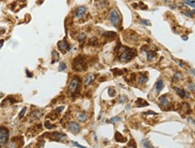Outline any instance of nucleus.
Returning <instances> with one entry per match:
<instances>
[{
  "label": "nucleus",
  "instance_id": "f257e3e1",
  "mask_svg": "<svg viewBox=\"0 0 195 148\" xmlns=\"http://www.w3.org/2000/svg\"><path fill=\"white\" fill-rule=\"evenodd\" d=\"M72 68L75 72H85L87 69V64L85 62V58L82 55H78L76 58L73 60L72 62Z\"/></svg>",
  "mask_w": 195,
  "mask_h": 148
},
{
  "label": "nucleus",
  "instance_id": "f03ea898",
  "mask_svg": "<svg viewBox=\"0 0 195 148\" xmlns=\"http://www.w3.org/2000/svg\"><path fill=\"white\" fill-rule=\"evenodd\" d=\"M136 54H137L136 50H132L129 47H123L122 52L119 55V60L122 62H130L131 59H133Z\"/></svg>",
  "mask_w": 195,
  "mask_h": 148
},
{
  "label": "nucleus",
  "instance_id": "7ed1b4c3",
  "mask_svg": "<svg viewBox=\"0 0 195 148\" xmlns=\"http://www.w3.org/2000/svg\"><path fill=\"white\" fill-rule=\"evenodd\" d=\"M81 82V79L78 76H75L73 79L71 80L70 83L68 85V90L70 94L72 95V97L76 95V93L77 92L78 88H79V85H80Z\"/></svg>",
  "mask_w": 195,
  "mask_h": 148
},
{
  "label": "nucleus",
  "instance_id": "20e7f679",
  "mask_svg": "<svg viewBox=\"0 0 195 148\" xmlns=\"http://www.w3.org/2000/svg\"><path fill=\"white\" fill-rule=\"evenodd\" d=\"M9 139V130L5 126H0V146H5Z\"/></svg>",
  "mask_w": 195,
  "mask_h": 148
},
{
  "label": "nucleus",
  "instance_id": "39448f33",
  "mask_svg": "<svg viewBox=\"0 0 195 148\" xmlns=\"http://www.w3.org/2000/svg\"><path fill=\"white\" fill-rule=\"evenodd\" d=\"M110 20L113 26H118V24L120 22V16H119V14H118V12L115 9H113L110 12Z\"/></svg>",
  "mask_w": 195,
  "mask_h": 148
},
{
  "label": "nucleus",
  "instance_id": "423d86ee",
  "mask_svg": "<svg viewBox=\"0 0 195 148\" xmlns=\"http://www.w3.org/2000/svg\"><path fill=\"white\" fill-rule=\"evenodd\" d=\"M67 129L70 131L71 133L73 134H78L79 131H80V126L78 125L77 123L74 122V121H71V122L68 123V125H67Z\"/></svg>",
  "mask_w": 195,
  "mask_h": 148
},
{
  "label": "nucleus",
  "instance_id": "0eeeda50",
  "mask_svg": "<svg viewBox=\"0 0 195 148\" xmlns=\"http://www.w3.org/2000/svg\"><path fill=\"white\" fill-rule=\"evenodd\" d=\"M66 134H62L60 132H53L51 134V140L53 141H57V142H61L63 141L65 138H66Z\"/></svg>",
  "mask_w": 195,
  "mask_h": 148
},
{
  "label": "nucleus",
  "instance_id": "6e6552de",
  "mask_svg": "<svg viewBox=\"0 0 195 148\" xmlns=\"http://www.w3.org/2000/svg\"><path fill=\"white\" fill-rule=\"evenodd\" d=\"M58 47L60 49V51H61L63 53H66L69 50V48H70V46H69V44H67V42H66V40H64V41H60V42H58Z\"/></svg>",
  "mask_w": 195,
  "mask_h": 148
},
{
  "label": "nucleus",
  "instance_id": "1a4fd4ad",
  "mask_svg": "<svg viewBox=\"0 0 195 148\" xmlns=\"http://www.w3.org/2000/svg\"><path fill=\"white\" fill-rule=\"evenodd\" d=\"M17 100H15L14 98L12 96H8V97L5 98V100H3V102L1 103V106H9V105H12L15 103Z\"/></svg>",
  "mask_w": 195,
  "mask_h": 148
},
{
  "label": "nucleus",
  "instance_id": "9d476101",
  "mask_svg": "<svg viewBox=\"0 0 195 148\" xmlns=\"http://www.w3.org/2000/svg\"><path fill=\"white\" fill-rule=\"evenodd\" d=\"M85 11H86V8L85 6H79L76 8V16L77 18H81L84 16L85 14Z\"/></svg>",
  "mask_w": 195,
  "mask_h": 148
},
{
  "label": "nucleus",
  "instance_id": "9b49d317",
  "mask_svg": "<svg viewBox=\"0 0 195 148\" xmlns=\"http://www.w3.org/2000/svg\"><path fill=\"white\" fill-rule=\"evenodd\" d=\"M94 80H95V78H94V76L93 74H88V75H86L85 78V86L91 85V84L94 81Z\"/></svg>",
  "mask_w": 195,
  "mask_h": 148
},
{
  "label": "nucleus",
  "instance_id": "f8f14e48",
  "mask_svg": "<svg viewBox=\"0 0 195 148\" xmlns=\"http://www.w3.org/2000/svg\"><path fill=\"white\" fill-rule=\"evenodd\" d=\"M155 88H156V92L159 93L164 88V81L162 80H158L155 84Z\"/></svg>",
  "mask_w": 195,
  "mask_h": 148
},
{
  "label": "nucleus",
  "instance_id": "ddd939ff",
  "mask_svg": "<svg viewBox=\"0 0 195 148\" xmlns=\"http://www.w3.org/2000/svg\"><path fill=\"white\" fill-rule=\"evenodd\" d=\"M159 101H160L161 105L163 106H169V100L167 98V96L163 95L159 98Z\"/></svg>",
  "mask_w": 195,
  "mask_h": 148
},
{
  "label": "nucleus",
  "instance_id": "4468645a",
  "mask_svg": "<svg viewBox=\"0 0 195 148\" xmlns=\"http://www.w3.org/2000/svg\"><path fill=\"white\" fill-rule=\"evenodd\" d=\"M115 140L119 143H126L127 142V138L126 137H123L122 136V134H120L119 132L115 133Z\"/></svg>",
  "mask_w": 195,
  "mask_h": 148
},
{
  "label": "nucleus",
  "instance_id": "2eb2a0df",
  "mask_svg": "<svg viewBox=\"0 0 195 148\" xmlns=\"http://www.w3.org/2000/svg\"><path fill=\"white\" fill-rule=\"evenodd\" d=\"M136 106H138V108H143V106H148V103L147 101H145L143 98H138L136 100Z\"/></svg>",
  "mask_w": 195,
  "mask_h": 148
},
{
  "label": "nucleus",
  "instance_id": "dca6fc26",
  "mask_svg": "<svg viewBox=\"0 0 195 148\" xmlns=\"http://www.w3.org/2000/svg\"><path fill=\"white\" fill-rule=\"evenodd\" d=\"M146 52H147V58L148 60H154V59L156 58V53L155 52L150 51L149 49H147V51H146Z\"/></svg>",
  "mask_w": 195,
  "mask_h": 148
},
{
  "label": "nucleus",
  "instance_id": "f3484780",
  "mask_svg": "<svg viewBox=\"0 0 195 148\" xmlns=\"http://www.w3.org/2000/svg\"><path fill=\"white\" fill-rule=\"evenodd\" d=\"M174 88H175V91H176V93H177V94H178V95H179L181 98H184V97L186 96V92L184 91V90L178 88V87H174Z\"/></svg>",
  "mask_w": 195,
  "mask_h": 148
},
{
  "label": "nucleus",
  "instance_id": "a211bd4d",
  "mask_svg": "<svg viewBox=\"0 0 195 148\" xmlns=\"http://www.w3.org/2000/svg\"><path fill=\"white\" fill-rule=\"evenodd\" d=\"M103 37L105 38H110V39H113L116 36V32H104L103 34Z\"/></svg>",
  "mask_w": 195,
  "mask_h": 148
},
{
  "label": "nucleus",
  "instance_id": "6ab92c4d",
  "mask_svg": "<svg viewBox=\"0 0 195 148\" xmlns=\"http://www.w3.org/2000/svg\"><path fill=\"white\" fill-rule=\"evenodd\" d=\"M147 81V77L144 74H140V76L138 77V83L139 84H144Z\"/></svg>",
  "mask_w": 195,
  "mask_h": 148
},
{
  "label": "nucleus",
  "instance_id": "aec40b11",
  "mask_svg": "<svg viewBox=\"0 0 195 148\" xmlns=\"http://www.w3.org/2000/svg\"><path fill=\"white\" fill-rule=\"evenodd\" d=\"M97 44H98V41H97V38H95V37L91 38V39L89 40V42H88V44H89V45H92V46H96Z\"/></svg>",
  "mask_w": 195,
  "mask_h": 148
},
{
  "label": "nucleus",
  "instance_id": "412c9836",
  "mask_svg": "<svg viewBox=\"0 0 195 148\" xmlns=\"http://www.w3.org/2000/svg\"><path fill=\"white\" fill-rule=\"evenodd\" d=\"M78 120L79 121H85L86 119H87V115L85 113H80L79 115H78Z\"/></svg>",
  "mask_w": 195,
  "mask_h": 148
},
{
  "label": "nucleus",
  "instance_id": "4be33fe9",
  "mask_svg": "<svg viewBox=\"0 0 195 148\" xmlns=\"http://www.w3.org/2000/svg\"><path fill=\"white\" fill-rule=\"evenodd\" d=\"M44 126H45V127L48 128V129H51V128H53V127H56L55 125H51V122H50L49 120H46L45 122H44Z\"/></svg>",
  "mask_w": 195,
  "mask_h": 148
},
{
  "label": "nucleus",
  "instance_id": "5701e85b",
  "mask_svg": "<svg viewBox=\"0 0 195 148\" xmlns=\"http://www.w3.org/2000/svg\"><path fill=\"white\" fill-rule=\"evenodd\" d=\"M112 72H113V76L114 77L118 76V75H122V72L119 69H113V70H112Z\"/></svg>",
  "mask_w": 195,
  "mask_h": 148
},
{
  "label": "nucleus",
  "instance_id": "b1692460",
  "mask_svg": "<svg viewBox=\"0 0 195 148\" xmlns=\"http://www.w3.org/2000/svg\"><path fill=\"white\" fill-rule=\"evenodd\" d=\"M32 115L34 116L35 119H37V118H41V112H40V111H38V110H35L34 112L32 114Z\"/></svg>",
  "mask_w": 195,
  "mask_h": 148
},
{
  "label": "nucleus",
  "instance_id": "393cba45",
  "mask_svg": "<svg viewBox=\"0 0 195 148\" xmlns=\"http://www.w3.org/2000/svg\"><path fill=\"white\" fill-rule=\"evenodd\" d=\"M85 37H86V34H79V37H78V41H79V42H84L85 39Z\"/></svg>",
  "mask_w": 195,
  "mask_h": 148
},
{
  "label": "nucleus",
  "instance_id": "a878e982",
  "mask_svg": "<svg viewBox=\"0 0 195 148\" xmlns=\"http://www.w3.org/2000/svg\"><path fill=\"white\" fill-rule=\"evenodd\" d=\"M142 144H143V146H145V147H153V146H152V144H149V142L147 141V140H143V141H142Z\"/></svg>",
  "mask_w": 195,
  "mask_h": 148
},
{
  "label": "nucleus",
  "instance_id": "bb28decb",
  "mask_svg": "<svg viewBox=\"0 0 195 148\" xmlns=\"http://www.w3.org/2000/svg\"><path fill=\"white\" fill-rule=\"evenodd\" d=\"M67 69V65L65 64L64 62H60V67H59V70H60V72H62V70H65Z\"/></svg>",
  "mask_w": 195,
  "mask_h": 148
},
{
  "label": "nucleus",
  "instance_id": "cd10ccee",
  "mask_svg": "<svg viewBox=\"0 0 195 148\" xmlns=\"http://www.w3.org/2000/svg\"><path fill=\"white\" fill-rule=\"evenodd\" d=\"M109 95L111 96V97H114L115 95H116V93H115V90L113 88H109Z\"/></svg>",
  "mask_w": 195,
  "mask_h": 148
},
{
  "label": "nucleus",
  "instance_id": "c85d7f7f",
  "mask_svg": "<svg viewBox=\"0 0 195 148\" xmlns=\"http://www.w3.org/2000/svg\"><path fill=\"white\" fill-rule=\"evenodd\" d=\"M185 3L188 6L193 7V8L194 7V0H185Z\"/></svg>",
  "mask_w": 195,
  "mask_h": 148
},
{
  "label": "nucleus",
  "instance_id": "c756f323",
  "mask_svg": "<svg viewBox=\"0 0 195 148\" xmlns=\"http://www.w3.org/2000/svg\"><path fill=\"white\" fill-rule=\"evenodd\" d=\"M130 143V144H127L128 147H137V146H136V144H135V141H134L133 139H131Z\"/></svg>",
  "mask_w": 195,
  "mask_h": 148
},
{
  "label": "nucleus",
  "instance_id": "7c9ffc66",
  "mask_svg": "<svg viewBox=\"0 0 195 148\" xmlns=\"http://www.w3.org/2000/svg\"><path fill=\"white\" fill-rule=\"evenodd\" d=\"M184 14H185V16H189V17H193V16H194V11H193V10L192 12H191V11H187V12H185V13H184Z\"/></svg>",
  "mask_w": 195,
  "mask_h": 148
},
{
  "label": "nucleus",
  "instance_id": "2f4dec72",
  "mask_svg": "<svg viewBox=\"0 0 195 148\" xmlns=\"http://www.w3.org/2000/svg\"><path fill=\"white\" fill-rule=\"evenodd\" d=\"M120 120H121V118H120V116H114V118H113L112 119H111L110 122L111 123H116Z\"/></svg>",
  "mask_w": 195,
  "mask_h": 148
},
{
  "label": "nucleus",
  "instance_id": "473e14b6",
  "mask_svg": "<svg viewBox=\"0 0 195 148\" xmlns=\"http://www.w3.org/2000/svg\"><path fill=\"white\" fill-rule=\"evenodd\" d=\"M140 22L142 24H144L145 26H151V23L148 20H144V19H140Z\"/></svg>",
  "mask_w": 195,
  "mask_h": 148
},
{
  "label": "nucleus",
  "instance_id": "72a5a7b5",
  "mask_svg": "<svg viewBox=\"0 0 195 148\" xmlns=\"http://www.w3.org/2000/svg\"><path fill=\"white\" fill-rule=\"evenodd\" d=\"M127 100V97L126 96H121V97L119 98V102L120 103H123V102H125Z\"/></svg>",
  "mask_w": 195,
  "mask_h": 148
},
{
  "label": "nucleus",
  "instance_id": "f704fd0d",
  "mask_svg": "<svg viewBox=\"0 0 195 148\" xmlns=\"http://www.w3.org/2000/svg\"><path fill=\"white\" fill-rule=\"evenodd\" d=\"M25 111H26V108H23L22 109V111L20 112V115H19V118H22L23 116H24V114H25Z\"/></svg>",
  "mask_w": 195,
  "mask_h": 148
},
{
  "label": "nucleus",
  "instance_id": "c9c22d12",
  "mask_svg": "<svg viewBox=\"0 0 195 148\" xmlns=\"http://www.w3.org/2000/svg\"><path fill=\"white\" fill-rule=\"evenodd\" d=\"M145 115H156L157 113H156V112H154V111H151V110H148L147 111V112H144Z\"/></svg>",
  "mask_w": 195,
  "mask_h": 148
},
{
  "label": "nucleus",
  "instance_id": "e433bc0d",
  "mask_svg": "<svg viewBox=\"0 0 195 148\" xmlns=\"http://www.w3.org/2000/svg\"><path fill=\"white\" fill-rule=\"evenodd\" d=\"M139 6H140V8H141V9H143V10L147 9V6L144 5V4H143L142 2H140V3H139Z\"/></svg>",
  "mask_w": 195,
  "mask_h": 148
},
{
  "label": "nucleus",
  "instance_id": "4c0bfd02",
  "mask_svg": "<svg viewBox=\"0 0 195 148\" xmlns=\"http://www.w3.org/2000/svg\"><path fill=\"white\" fill-rule=\"evenodd\" d=\"M52 54H53V55L55 54L56 56H59V54H58V52H56V51H53V52H52ZM59 59H60V57H57V59H55V60H53L52 63H54V62H57V60H59Z\"/></svg>",
  "mask_w": 195,
  "mask_h": 148
},
{
  "label": "nucleus",
  "instance_id": "58836bf2",
  "mask_svg": "<svg viewBox=\"0 0 195 148\" xmlns=\"http://www.w3.org/2000/svg\"><path fill=\"white\" fill-rule=\"evenodd\" d=\"M63 109H64V106H58L57 108H56V111L60 113V112H61V111L63 110Z\"/></svg>",
  "mask_w": 195,
  "mask_h": 148
},
{
  "label": "nucleus",
  "instance_id": "ea45409f",
  "mask_svg": "<svg viewBox=\"0 0 195 148\" xmlns=\"http://www.w3.org/2000/svg\"><path fill=\"white\" fill-rule=\"evenodd\" d=\"M189 90H192V92H193L194 91V85L193 84H190L189 85Z\"/></svg>",
  "mask_w": 195,
  "mask_h": 148
},
{
  "label": "nucleus",
  "instance_id": "a19ab883",
  "mask_svg": "<svg viewBox=\"0 0 195 148\" xmlns=\"http://www.w3.org/2000/svg\"><path fill=\"white\" fill-rule=\"evenodd\" d=\"M72 143H73V144L75 146H77V147H83V146H80V144H77L76 142H72Z\"/></svg>",
  "mask_w": 195,
  "mask_h": 148
},
{
  "label": "nucleus",
  "instance_id": "79ce46f5",
  "mask_svg": "<svg viewBox=\"0 0 195 148\" xmlns=\"http://www.w3.org/2000/svg\"><path fill=\"white\" fill-rule=\"evenodd\" d=\"M182 39L184 40V41H187V40H188V36H187V35H183V36H182Z\"/></svg>",
  "mask_w": 195,
  "mask_h": 148
},
{
  "label": "nucleus",
  "instance_id": "37998d69",
  "mask_svg": "<svg viewBox=\"0 0 195 148\" xmlns=\"http://www.w3.org/2000/svg\"><path fill=\"white\" fill-rule=\"evenodd\" d=\"M3 44H4V40H0V49L2 48Z\"/></svg>",
  "mask_w": 195,
  "mask_h": 148
},
{
  "label": "nucleus",
  "instance_id": "c03bdc74",
  "mask_svg": "<svg viewBox=\"0 0 195 148\" xmlns=\"http://www.w3.org/2000/svg\"><path fill=\"white\" fill-rule=\"evenodd\" d=\"M26 73H27L28 77H32V74H30V73H29V72H28V70H26Z\"/></svg>",
  "mask_w": 195,
  "mask_h": 148
},
{
  "label": "nucleus",
  "instance_id": "a18cd8bd",
  "mask_svg": "<svg viewBox=\"0 0 195 148\" xmlns=\"http://www.w3.org/2000/svg\"><path fill=\"white\" fill-rule=\"evenodd\" d=\"M138 6V5H137V4H133V5H132V6H134V7H135V8H137V7H138V6Z\"/></svg>",
  "mask_w": 195,
  "mask_h": 148
},
{
  "label": "nucleus",
  "instance_id": "49530a36",
  "mask_svg": "<svg viewBox=\"0 0 195 148\" xmlns=\"http://www.w3.org/2000/svg\"><path fill=\"white\" fill-rule=\"evenodd\" d=\"M3 96H4V95H3V93H1V92H0V98H2Z\"/></svg>",
  "mask_w": 195,
  "mask_h": 148
}]
</instances>
